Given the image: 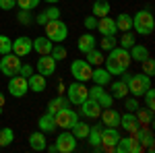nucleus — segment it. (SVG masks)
<instances>
[{
	"instance_id": "2",
	"label": "nucleus",
	"mask_w": 155,
	"mask_h": 153,
	"mask_svg": "<svg viewBox=\"0 0 155 153\" xmlns=\"http://www.w3.org/2000/svg\"><path fill=\"white\" fill-rule=\"evenodd\" d=\"M132 29L139 35H151L155 29V19L151 11H139L132 17Z\"/></svg>"
},
{
	"instance_id": "29",
	"label": "nucleus",
	"mask_w": 155,
	"mask_h": 153,
	"mask_svg": "<svg viewBox=\"0 0 155 153\" xmlns=\"http://www.w3.org/2000/svg\"><path fill=\"white\" fill-rule=\"evenodd\" d=\"M128 52H130L132 62H143V60L149 56V50H147V46H143V44H134Z\"/></svg>"
},
{
	"instance_id": "37",
	"label": "nucleus",
	"mask_w": 155,
	"mask_h": 153,
	"mask_svg": "<svg viewBox=\"0 0 155 153\" xmlns=\"http://www.w3.org/2000/svg\"><path fill=\"white\" fill-rule=\"evenodd\" d=\"M130 141H132V135L130 137H122L120 135L118 143H116V147H114V151L116 153H130Z\"/></svg>"
},
{
	"instance_id": "8",
	"label": "nucleus",
	"mask_w": 155,
	"mask_h": 153,
	"mask_svg": "<svg viewBox=\"0 0 155 153\" xmlns=\"http://www.w3.org/2000/svg\"><path fill=\"white\" fill-rule=\"evenodd\" d=\"M89 97L91 99H95L97 104L101 106V110H106V108H112V104H114V97H112V93H107L106 89H104V85H93V87H89Z\"/></svg>"
},
{
	"instance_id": "1",
	"label": "nucleus",
	"mask_w": 155,
	"mask_h": 153,
	"mask_svg": "<svg viewBox=\"0 0 155 153\" xmlns=\"http://www.w3.org/2000/svg\"><path fill=\"white\" fill-rule=\"evenodd\" d=\"M122 81L126 83L128 87V93L132 97H143V93L151 87V77H147L145 72H137V75H130L128 71H124L122 75Z\"/></svg>"
},
{
	"instance_id": "12",
	"label": "nucleus",
	"mask_w": 155,
	"mask_h": 153,
	"mask_svg": "<svg viewBox=\"0 0 155 153\" xmlns=\"http://www.w3.org/2000/svg\"><path fill=\"white\" fill-rule=\"evenodd\" d=\"M118 139H120V130L116 126H104V132H101V149L104 151H114Z\"/></svg>"
},
{
	"instance_id": "43",
	"label": "nucleus",
	"mask_w": 155,
	"mask_h": 153,
	"mask_svg": "<svg viewBox=\"0 0 155 153\" xmlns=\"http://www.w3.org/2000/svg\"><path fill=\"white\" fill-rule=\"evenodd\" d=\"M8 52H12V42H11V37H6V35H2V33H0V56L8 54Z\"/></svg>"
},
{
	"instance_id": "11",
	"label": "nucleus",
	"mask_w": 155,
	"mask_h": 153,
	"mask_svg": "<svg viewBox=\"0 0 155 153\" xmlns=\"http://www.w3.org/2000/svg\"><path fill=\"white\" fill-rule=\"evenodd\" d=\"M54 145H56V149L60 153H72V151H77V137L72 132H68V130H64V132H60V137L56 139Z\"/></svg>"
},
{
	"instance_id": "30",
	"label": "nucleus",
	"mask_w": 155,
	"mask_h": 153,
	"mask_svg": "<svg viewBox=\"0 0 155 153\" xmlns=\"http://www.w3.org/2000/svg\"><path fill=\"white\" fill-rule=\"evenodd\" d=\"M110 89H112V97L114 99H124L126 95H128V87H126V83L122 81H114L112 85H110Z\"/></svg>"
},
{
	"instance_id": "53",
	"label": "nucleus",
	"mask_w": 155,
	"mask_h": 153,
	"mask_svg": "<svg viewBox=\"0 0 155 153\" xmlns=\"http://www.w3.org/2000/svg\"><path fill=\"white\" fill-rule=\"evenodd\" d=\"M44 2H50V4H58L60 0H44Z\"/></svg>"
},
{
	"instance_id": "45",
	"label": "nucleus",
	"mask_w": 155,
	"mask_h": 153,
	"mask_svg": "<svg viewBox=\"0 0 155 153\" xmlns=\"http://www.w3.org/2000/svg\"><path fill=\"white\" fill-rule=\"evenodd\" d=\"M37 4H39V0H17V6L21 11H33Z\"/></svg>"
},
{
	"instance_id": "33",
	"label": "nucleus",
	"mask_w": 155,
	"mask_h": 153,
	"mask_svg": "<svg viewBox=\"0 0 155 153\" xmlns=\"http://www.w3.org/2000/svg\"><path fill=\"white\" fill-rule=\"evenodd\" d=\"M64 106H68V99H66L62 93H58V97H54V99H50V101H48V110H46V112L56 114L60 108H64Z\"/></svg>"
},
{
	"instance_id": "28",
	"label": "nucleus",
	"mask_w": 155,
	"mask_h": 153,
	"mask_svg": "<svg viewBox=\"0 0 155 153\" xmlns=\"http://www.w3.org/2000/svg\"><path fill=\"white\" fill-rule=\"evenodd\" d=\"M134 116H137V122L141 124V126H151L153 124V112L151 110H147V108H141L134 112Z\"/></svg>"
},
{
	"instance_id": "35",
	"label": "nucleus",
	"mask_w": 155,
	"mask_h": 153,
	"mask_svg": "<svg viewBox=\"0 0 155 153\" xmlns=\"http://www.w3.org/2000/svg\"><path fill=\"white\" fill-rule=\"evenodd\" d=\"M71 130H72V135L77 137V141H79V139H87V135H89V124L79 120V122H77Z\"/></svg>"
},
{
	"instance_id": "39",
	"label": "nucleus",
	"mask_w": 155,
	"mask_h": 153,
	"mask_svg": "<svg viewBox=\"0 0 155 153\" xmlns=\"http://www.w3.org/2000/svg\"><path fill=\"white\" fill-rule=\"evenodd\" d=\"M118 46V39H116V35H101V39H99V48L104 50V52H110L112 48Z\"/></svg>"
},
{
	"instance_id": "4",
	"label": "nucleus",
	"mask_w": 155,
	"mask_h": 153,
	"mask_svg": "<svg viewBox=\"0 0 155 153\" xmlns=\"http://www.w3.org/2000/svg\"><path fill=\"white\" fill-rule=\"evenodd\" d=\"M87 97H89V87L85 83L74 81L72 85L66 87V99H68V104H72V106H81Z\"/></svg>"
},
{
	"instance_id": "21",
	"label": "nucleus",
	"mask_w": 155,
	"mask_h": 153,
	"mask_svg": "<svg viewBox=\"0 0 155 153\" xmlns=\"http://www.w3.org/2000/svg\"><path fill=\"white\" fill-rule=\"evenodd\" d=\"M46 145H48V139H46V132L41 130H35L29 135V147L33 151H46Z\"/></svg>"
},
{
	"instance_id": "49",
	"label": "nucleus",
	"mask_w": 155,
	"mask_h": 153,
	"mask_svg": "<svg viewBox=\"0 0 155 153\" xmlns=\"http://www.w3.org/2000/svg\"><path fill=\"white\" fill-rule=\"evenodd\" d=\"M145 149H143V145L139 143V139L132 135V141H130V153H143Z\"/></svg>"
},
{
	"instance_id": "36",
	"label": "nucleus",
	"mask_w": 155,
	"mask_h": 153,
	"mask_svg": "<svg viewBox=\"0 0 155 153\" xmlns=\"http://www.w3.org/2000/svg\"><path fill=\"white\" fill-rule=\"evenodd\" d=\"M118 44H120V48H126V50H130V48L137 44V35H134L132 31H124V33H122V37L118 39Z\"/></svg>"
},
{
	"instance_id": "7",
	"label": "nucleus",
	"mask_w": 155,
	"mask_h": 153,
	"mask_svg": "<svg viewBox=\"0 0 155 153\" xmlns=\"http://www.w3.org/2000/svg\"><path fill=\"white\" fill-rule=\"evenodd\" d=\"M21 58L17 56V54H4L2 58H0V72L2 75H6V77H12V75H19V68H21Z\"/></svg>"
},
{
	"instance_id": "23",
	"label": "nucleus",
	"mask_w": 155,
	"mask_h": 153,
	"mask_svg": "<svg viewBox=\"0 0 155 153\" xmlns=\"http://www.w3.org/2000/svg\"><path fill=\"white\" fill-rule=\"evenodd\" d=\"M101 120H104V126H120V114L114 110V108H106V110H101Z\"/></svg>"
},
{
	"instance_id": "20",
	"label": "nucleus",
	"mask_w": 155,
	"mask_h": 153,
	"mask_svg": "<svg viewBox=\"0 0 155 153\" xmlns=\"http://www.w3.org/2000/svg\"><path fill=\"white\" fill-rule=\"evenodd\" d=\"M101 132H104V124H95V126H89V135H87V141L89 145L99 151L101 149Z\"/></svg>"
},
{
	"instance_id": "46",
	"label": "nucleus",
	"mask_w": 155,
	"mask_h": 153,
	"mask_svg": "<svg viewBox=\"0 0 155 153\" xmlns=\"http://www.w3.org/2000/svg\"><path fill=\"white\" fill-rule=\"evenodd\" d=\"M44 15H46V19H48V23H50V21H54V19H60V8L58 6H48V8L44 11Z\"/></svg>"
},
{
	"instance_id": "40",
	"label": "nucleus",
	"mask_w": 155,
	"mask_h": 153,
	"mask_svg": "<svg viewBox=\"0 0 155 153\" xmlns=\"http://www.w3.org/2000/svg\"><path fill=\"white\" fill-rule=\"evenodd\" d=\"M50 56L58 62V60H64V58H66V56H68V52H66V48L62 46V44H54L52 52H50Z\"/></svg>"
},
{
	"instance_id": "34",
	"label": "nucleus",
	"mask_w": 155,
	"mask_h": 153,
	"mask_svg": "<svg viewBox=\"0 0 155 153\" xmlns=\"http://www.w3.org/2000/svg\"><path fill=\"white\" fill-rule=\"evenodd\" d=\"M15 141V132L11 126H2L0 128V147H8Z\"/></svg>"
},
{
	"instance_id": "25",
	"label": "nucleus",
	"mask_w": 155,
	"mask_h": 153,
	"mask_svg": "<svg viewBox=\"0 0 155 153\" xmlns=\"http://www.w3.org/2000/svg\"><path fill=\"white\" fill-rule=\"evenodd\" d=\"M110 79H112V75L104 68V66H95L93 71H91V81L97 83V85H110Z\"/></svg>"
},
{
	"instance_id": "54",
	"label": "nucleus",
	"mask_w": 155,
	"mask_h": 153,
	"mask_svg": "<svg viewBox=\"0 0 155 153\" xmlns=\"http://www.w3.org/2000/svg\"><path fill=\"white\" fill-rule=\"evenodd\" d=\"M0 149H2V147H0Z\"/></svg>"
},
{
	"instance_id": "51",
	"label": "nucleus",
	"mask_w": 155,
	"mask_h": 153,
	"mask_svg": "<svg viewBox=\"0 0 155 153\" xmlns=\"http://www.w3.org/2000/svg\"><path fill=\"white\" fill-rule=\"evenodd\" d=\"M17 6V0H0V8L2 11H11Z\"/></svg>"
},
{
	"instance_id": "38",
	"label": "nucleus",
	"mask_w": 155,
	"mask_h": 153,
	"mask_svg": "<svg viewBox=\"0 0 155 153\" xmlns=\"http://www.w3.org/2000/svg\"><path fill=\"white\" fill-rule=\"evenodd\" d=\"M87 62H89L91 66H101V64H104V54L93 48V50L87 52Z\"/></svg>"
},
{
	"instance_id": "27",
	"label": "nucleus",
	"mask_w": 155,
	"mask_h": 153,
	"mask_svg": "<svg viewBox=\"0 0 155 153\" xmlns=\"http://www.w3.org/2000/svg\"><path fill=\"white\" fill-rule=\"evenodd\" d=\"M110 56H114L118 62H122L126 68L130 66V62H132V60H130V52H128L126 48H118V46L112 48V50H110Z\"/></svg>"
},
{
	"instance_id": "19",
	"label": "nucleus",
	"mask_w": 155,
	"mask_h": 153,
	"mask_svg": "<svg viewBox=\"0 0 155 153\" xmlns=\"http://www.w3.org/2000/svg\"><path fill=\"white\" fill-rule=\"evenodd\" d=\"M104 68H106L112 77H120L124 71H128V68H126L122 62H118L114 56H106V58H104Z\"/></svg>"
},
{
	"instance_id": "31",
	"label": "nucleus",
	"mask_w": 155,
	"mask_h": 153,
	"mask_svg": "<svg viewBox=\"0 0 155 153\" xmlns=\"http://www.w3.org/2000/svg\"><path fill=\"white\" fill-rule=\"evenodd\" d=\"M110 2L107 0H95L93 2V17H97V19H101V17H107L110 15Z\"/></svg>"
},
{
	"instance_id": "10",
	"label": "nucleus",
	"mask_w": 155,
	"mask_h": 153,
	"mask_svg": "<svg viewBox=\"0 0 155 153\" xmlns=\"http://www.w3.org/2000/svg\"><path fill=\"white\" fill-rule=\"evenodd\" d=\"M33 52V39L27 35H19L12 39V54H17L19 58L23 56H29Z\"/></svg>"
},
{
	"instance_id": "9",
	"label": "nucleus",
	"mask_w": 155,
	"mask_h": 153,
	"mask_svg": "<svg viewBox=\"0 0 155 153\" xmlns=\"http://www.w3.org/2000/svg\"><path fill=\"white\" fill-rule=\"evenodd\" d=\"M8 93L12 95V97H23V95H27V91H29V85H27V79L25 77H21V75H12V77H8Z\"/></svg>"
},
{
	"instance_id": "24",
	"label": "nucleus",
	"mask_w": 155,
	"mask_h": 153,
	"mask_svg": "<svg viewBox=\"0 0 155 153\" xmlns=\"http://www.w3.org/2000/svg\"><path fill=\"white\" fill-rule=\"evenodd\" d=\"M95 46H97V39L93 37V33H83V35L79 37V42H77V48H79L81 54H87L89 50H93Z\"/></svg>"
},
{
	"instance_id": "52",
	"label": "nucleus",
	"mask_w": 155,
	"mask_h": 153,
	"mask_svg": "<svg viewBox=\"0 0 155 153\" xmlns=\"http://www.w3.org/2000/svg\"><path fill=\"white\" fill-rule=\"evenodd\" d=\"M4 101H6V97H4V93L0 91V106H4Z\"/></svg>"
},
{
	"instance_id": "55",
	"label": "nucleus",
	"mask_w": 155,
	"mask_h": 153,
	"mask_svg": "<svg viewBox=\"0 0 155 153\" xmlns=\"http://www.w3.org/2000/svg\"><path fill=\"white\" fill-rule=\"evenodd\" d=\"M0 33H2V31H0Z\"/></svg>"
},
{
	"instance_id": "14",
	"label": "nucleus",
	"mask_w": 155,
	"mask_h": 153,
	"mask_svg": "<svg viewBox=\"0 0 155 153\" xmlns=\"http://www.w3.org/2000/svg\"><path fill=\"white\" fill-rule=\"evenodd\" d=\"M81 114H83L85 118H89V120H95V118H99V114H101V106L97 104L95 99L87 97L83 104H81Z\"/></svg>"
},
{
	"instance_id": "16",
	"label": "nucleus",
	"mask_w": 155,
	"mask_h": 153,
	"mask_svg": "<svg viewBox=\"0 0 155 153\" xmlns=\"http://www.w3.org/2000/svg\"><path fill=\"white\" fill-rule=\"evenodd\" d=\"M134 137L139 139V143L143 145L145 151H153V130L149 128V126H141L134 132Z\"/></svg>"
},
{
	"instance_id": "13",
	"label": "nucleus",
	"mask_w": 155,
	"mask_h": 153,
	"mask_svg": "<svg viewBox=\"0 0 155 153\" xmlns=\"http://www.w3.org/2000/svg\"><path fill=\"white\" fill-rule=\"evenodd\" d=\"M35 71L48 79V77H52V75L56 72V60L52 58L50 54H46V56H39V60H37V64H35Z\"/></svg>"
},
{
	"instance_id": "26",
	"label": "nucleus",
	"mask_w": 155,
	"mask_h": 153,
	"mask_svg": "<svg viewBox=\"0 0 155 153\" xmlns=\"http://www.w3.org/2000/svg\"><path fill=\"white\" fill-rule=\"evenodd\" d=\"M52 48H54V44L50 42L48 37L41 35V37H35V39H33V50H35L39 56H46V54H50V52H52Z\"/></svg>"
},
{
	"instance_id": "18",
	"label": "nucleus",
	"mask_w": 155,
	"mask_h": 153,
	"mask_svg": "<svg viewBox=\"0 0 155 153\" xmlns=\"http://www.w3.org/2000/svg\"><path fill=\"white\" fill-rule=\"evenodd\" d=\"M27 85H29V91H33V93H41V91H46V87H48L46 77L39 75V72L29 75V77H27Z\"/></svg>"
},
{
	"instance_id": "48",
	"label": "nucleus",
	"mask_w": 155,
	"mask_h": 153,
	"mask_svg": "<svg viewBox=\"0 0 155 153\" xmlns=\"http://www.w3.org/2000/svg\"><path fill=\"white\" fill-rule=\"evenodd\" d=\"M124 99H126V97H124ZM124 108H126V112H137V110H139V101H137V97H128L126 104H124Z\"/></svg>"
},
{
	"instance_id": "47",
	"label": "nucleus",
	"mask_w": 155,
	"mask_h": 153,
	"mask_svg": "<svg viewBox=\"0 0 155 153\" xmlns=\"http://www.w3.org/2000/svg\"><path fill=\"white\" fill-rule=\"evenodd\" d=\"M83 25H85V29H89V31H93L97 27V17H93V15H87L83 19Z\"/></svg>"
},
{
	"instance_id": "15",
	"label": "nucleus",
	"mask_w": 155,
	"mask_h": 153,
	"mask_svg": "<svg viewBox=\"0 0 155 153\" xmlns=\"http://www.w3.org/2000/svg\"><path fill=\"white\" fill-rule=\"evenodd\" d=\"M97 31L101 33V35H116L118 33V27H116V19H112L110 15L107 17H101V19H97Z\"/></svg>"
},
{
	"instance_id": "41",
	"label": "nucleus",
	"mask_w": 155,
	"mask_h": 153,
	"mask_svg": "<svg viewBox=\"0 0 155 153\" xmlns=\"http://www.w3.org/2000/svg\"><path fill=\"white\" fill-rule=\"evenodd\" d=\"M143 97H145V108L153 112L155 110V91H153V87H149V89L143 93Z\"/></svg>"
},
{
	"instance_id": "6",
	"label": "nucleus",
	"mask_w": 155,
	"mask_h": 153,
	"mask_svg": "<svg viewBox=\"0 0 155 153\" xmlns=\"http://www.w3.org/2000/svg\"><path fill=\"white\" fill-rule=\"evenodd\" d=\"M91 71H93V66L87 60H72L71 62V75L74 77V81H91Z\"/></svg>"
},
{
	"instance_id": "42",
	"label": "nucleus",
	"mask_w": 155,
	"mask_h": 153,
	"mask_svg": "<svg viewBox=\"0 0 155 153\" xmlns=\"http://www.w3.org/2000/svg\"><path fill=\"white\" fill-rule=\"evenodd\" d=\"M141 64H143V71H141V72H145L147 77H153V75H155V60L151 58V56H147Z\"/></svg>"
},
{
	"instance_id": "44",
	"label": "nucleus",
	"mask_w": 155,
	"mask_h": 153,
	"mask_svg": "<svg viewBox=\"0 0 155 153\" xmlns=\"http://www.w3.org/2000/svg\"><path fill=\"white\" fill-rule=\"evenodd\" d=\"M17 21H19L21 25H31L33 23V15H31V11H19Z\"/></svg>"
},
{
	"instance_id": "17",
	"label": "nucleus",
	"mask_w": 155,
	"mask_h": 153,
	"mask_svg": "<svg viewBox=\"0 0 155 153\" xmlns=\"http://www.w3.org/2000/svg\"><path fill=\"white\" fill-rule=\"evenodd\" d=\"M120 126L126 130V132H130V135H134L137 130L141 128V124L137 122V116H134V112H126V114H120Z\"/></svg>"
},
{
	"instance_id": "22",
	"label": "nucleus",
	"mask_w": 155,
	"mask_h": 153,
	"mask_svg": "<svg viewBox=\"0 0 155 153\" xmlns=\"http://www.w3.org/2000/svg\"><path fill=\"white\" fill-rule=\"evenodd\" d=\"M37 126H39L41 132H46V135H48V132H54V130L58 128V126H56V120H54V114H50V112H46V114L39 116Z\"/></svg>"
},
{
	"instance_id": "5",
	"label": "nucleus",
	"mask_w": 155,
	"mask_h": 153,
	"mask_svg": "<svg viewBox=\"0 0 155 153\" xmlns=\"http://www.w3.org/2000/svg\"><path fill=\"white\" fill-rule=\"evenodd\" d=\"M54 120H56V126H60V128H64V130H71L79 122V114L74 110H71L68 106H64L54 114Z\"/></svg>"
},
{
	"instance_id": "32",
	"label": "nucleus",
	"mask_w": 155,
	"mask_h": 153,
	"mask_svg": "<svg viewBox=\"0 0 155 153\" xmlns=\"http://www.w3.org/2000/svg\"><path fill=\"white\" fill-rule=\"evenodd\" d=\"M116 27H118V31H130L132 29V17L130 15H126V12H120L118 17H116Z\"/></svg>"
},
{
	"instance_id": "3",
	"label": "nucleus",
	"mask_w": 155,
	"mask_h": 153,
	"mask_svg": "<svg viewBox=\"0 0 155 153\" xmlns=\"http://www.w3.org/2000/svg\"><path fill=\"white\" fill-rule=\"evenodd\" d=\"M44 27H46V37L52 44H62L68 37V27H66V23L62 19H54V21L46 23Z\"/></svg>"
},
{
	"instance_id": "50",
	"label": "nucleus",
	"mask_w": 155,
	"mask_h": 153,
	"mask_svg": "<svg viewBox=\"0 0 155 153\" xmlns=\"http://www.w3.org/2000/svg\"><path fill=\"white\" fill-rule=\"evenodd\" d=\"M33 66H31V64H21V68H19V75H21V77H25V79H27V77H29V75H33Z\"/></svg>"
}]
</instances>
